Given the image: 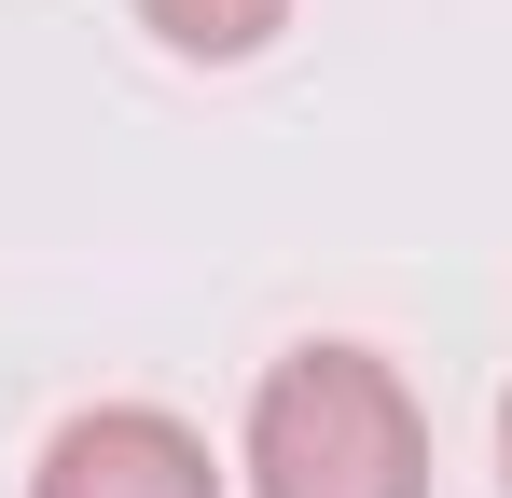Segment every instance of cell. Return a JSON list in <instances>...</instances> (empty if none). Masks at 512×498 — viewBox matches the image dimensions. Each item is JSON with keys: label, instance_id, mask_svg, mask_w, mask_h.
<instances>
[{"label": "cell", "instance_id": "cell-1", "mask_svg": "<svg viewBox=\"0 0 512 498\" xmlns=\"http://www.w3.org/2000/svg\"><path fill=\"white\" fill-rule=\"evenodd\" d=\"M236 471L250 498H429V402L402 388L388 346L305 332L291 360H263Z\"/></svg>", "mask_w": 512, "mask_h": 498}, {"label": "cell", "instance_id": "cell-3", "mask_svg": "<svg viewBox=\"0 0 512 498\" xmlns=\"http://www.w3.org/2000/svg\"><path fill=\"white\" fill-rule=\"evenodd\" d=\"M139 28L167 56H194V70H250L263 42L291 28V0H139Z\"/></svg>", "mask_w": 512, "mask_h": 498}, {"label": "cell", "instance_id": "cell-2", "mask_svg": "<svg viewBox=\"0 0 512 498\" xmlns=\"http://www.w3.org/2000/svg\"><path fill=\"white\" fill-rule=\"evenodd\" d=\"M28 498H222V457L167 402H84L28 457Z\"/></svg>", "mask_w": 512, "mask_h": 498}, {"label": "cell", "instance_id": "cell-4", "mask_svg": "<svg viewBox=\"0 0 512 498\" xmlns=\"http://www.w3.org/2000/svg\"><path fill=\"white\" fill-rule=\"evenodd\" d=\"M499 485H512V388H499Z\"/></svg>", "mask_w": 512, "mask_h": 498}]
</instances>
